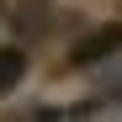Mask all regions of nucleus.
Returning a JSON list of instances; mask_svg holds the SVG:
<instances>
[{
  "mask_svg": "<svg viewBox=\"0 0 122 122\" xmlns=\"http://www.w3.org/2000/svg\"><path fill=\"white\" fill-rule=\"evenodd\" d=\"M117 53H122V21H101V27H90L69 48V64L74 69H96V64H106V58H117Z\"/></svg>",
  "mask_w": 122,
  "mask_h": 122,
  "instance_id": "nucleus-1",
  "label": "nucleus"
},
{
  "mask_svg": "<svg viewBox=\"0 0 122 122\" xmlns=\"http://www.w3.org/2000/svg\"><path fill=\"white\" fill-rule=\"evenodd\" d=\"M27 74V48H0V96H11Z\"/></svg>",
  "mask_w": 122,
  "mask_h": 122,
  "instance_id": "nucleus-2",
  "label": "nucleus"
},
{
  "mask_svg": "<svg viewBox=\"0 0 122 122\" xmlns=\"http://www.w3.org/2000/svg\"><path fill=\"white\" fill-rule=\"evenodd\" d=\"M16 27H21V32H48V27H53L48 0H21V11H16Z\"/></svg>",
  "mask_w": 122,
  "mask_h": 122,
  "instance_id": "nucleus-3",
  "label": "nucleus"
},
{
  "mask_svg": "<svg viewBox=\"0 0 122 122\" xmlns=\"http://www.w3.org/2000/svg\"><path fill=\"white\" fill-rule=\"evenodd\" d=\"M0 11H5V5H0Z\"/></svg>",
  "mask_w": 122,
  "mask_h": 122,
  "instance_id": "nucleus-4",
  "label": "nucleus"
}]
</instances>
